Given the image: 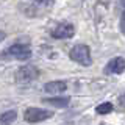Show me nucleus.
Segmentation results:
<instances>
[{"mask_svg": "<svg viewBox=\"0 0 125 125\" xmlns=\"http://www.w3.org/2000/svg\"><path fill=\"white\" fill-rule=\"evenodd\" d=\"M106 70H108V72H111V73H122L124 70H125V60H124V58H120V56L113 58V60L108 62Z\"/></svg>", "mask_w": 125, "mask_h": 125, "instance_id": "7", "label": "nucleus"}, {"mask_svg": "<svg viewBox=\"0 0 125 125\" xmlns=\"http://www.w3.org/2000/svg\"><path fill=\"white\" fill-rule=\"evenodd\" d=\"M38 77V69L33 66H22L16 72V81L17 83H30Z\"/></svg>", "mask_w": 125, "mask_h": 125, "instance_id": "3", "label": "nucleus"}, {"mask_svg": "<svg viewBox=\"0 0 125 125\" xmlns=\"http://www.w3.org/2000/svg\"><path fill=\"white\" fill-rule=\"evenodd\" d=\"M16 117H17V113L14 111V109H10V111L3 113L2 116H0V122H2L3 125H10L11 122H14Z\"/></svg>", "mask_w": 125, "mask_h": 125, "instance_id": "9", "label": "nucleus"}, {"mask_svg": "<svg viewBox=\"0 0 125 125\" xmlns=\"http://www.w3.org/2000/svg\"><path fill=\"white\" fill-rule=\"evenodd\" d=\"M53 116L52 111L49 109H42V108H34L31 106L25 111V120L27 122H31V124H36V122H42V120H47Z\"/></svg>", "mask_w": 125, "mask_h": 125, "instance_id": "2", "label": "nucleus"}, {"mask_svg": "<svg viewBox=\"0 0 125 125\" xmlns=\"http://www.w3.org/2000/svg\"><path fill=\"white\" fill-rule=\"evenodd\" d=\"M8 55H11L13 58H16V60H28V58L31 56V49L28 45L25 44H14L11 45L10 49H8Z\"/></svg>", "mask_w": 125, "mask_h": 125, "instance_id": "4", "label": "nucleus"}, {"mask_svg": "<svg viewBox=\"0 0 125 125\" xmlns=\"http://www.w3.org/2000/svg\"><path fill=\"white\" fill-rule=\"evenodd\" d=\"M119 105H120L122 108H125V94H122V95L119 97Z\"/></svg>", "mask_w": 125, "mask_h": 125, "instance_id": "12", "label": "nucleus"}, {"mask_svg": "<svg viewBox=\"0 0 125 125\" xmlns=\"http://www.w3.org/2000/svg\"><path fill=\"white\" fill-rule=\"evenodd\" d=\"M70 99L69 97H52V99H45V103L52 105L55 108H66L69 105Z\"/></svg>", "mask_w": 125, "mask_h": 125, "instance_id": "8", "label": "nucleus"}, {"mask_svg": "<svg viewBox=\"0 0 125 125\" xmlns=\"http://www.w3.org/2000/svg\"><path fill=\"white\" fill-rule=\"evenodd\" d=\"M66 89H67V84H66V81H61V80L49 81V83L44 84V91L49 94H60V92H64Z\"/></svg>", "mask_w": 125, "mask_h": 125, "instance_id": "6", "label": "nucleus"}, {"mask_svg": "<svg viewBox=\"0 0 125 125\" xmlns=\"http://www.w3.org/2000/svg\"><path fill=\"white\" fill-rule=\"evenodd\" d=\"M75 28H73L72 23H60L56 28L53 30V38L56 39H69L73 36Z\"/></svg>", "mask_w": 125, "mask_h": 125, "instance_id": "5", "label": "nucleus"}, {"mask_svg": "<svg viewBox=\"0 0 125 125\" xmlns=\"http://www.w3.org/2000/svg\"><path fill=\"white\" fill-rule=\"evenodd\" d=\"M120 30L125 33V10H124V13H122V17H120Z\"/></svg>", "mask_w": 125, "mask_h": 125, "instance_id": "11", "label": "nucleus"}, {"mask_svg": "<svg viewBox=\"0 0 125 125\" xmlns=\"http://www.w3.org/2000/svg\"><path fill=\"white\" fill-rule=\"evenodd\" d=\"M113 103H109V102H105V103H100V105H97V108H95V113L97 114H108V113H111L113 111Z\"/></svg>", "mask_w": 125, "mask_h": 125, "instance_id": "10", "label": "nucleus"}, {"mask_svg": "<svg viewBox=\"0 0 125 125\" xmlns=\"http://www.w3.org/2000/svg\"><path fill=\"white\" fill-rule=\"evenodd\" d=\"M124 8H125V2H124Z\"/></svg>", "mask_w": 125, "mask_h": 125, "instance_id": "14", "label": "nucleus"}, {"mask_svg": "<svg viewBox=\"0 0 125 125\" xmlns=\"http://www.w3.org/2000/svg\"><path fill=\"white\" fill-rule=\"evenodd\" d=\"M70 60H73L75 62L81 66H91V52L89 47L84 44H77L70 50Z\"/></svg>", "mask_w": 125, "mask_h": 125, "instance_id": "1", "label": "nucleus"}, {"mask_svg": "<svg viewBox=\"0 0 125 125\" xmlns=\"http://www.w3.org/2000/svg\"><path fill=\"white\" fill-rule=\"evenodd\" d=\"M3 39H5V33H3V31H0V42H2Z\"/></svg>", "mask_w": 125, "mask_h": 125, "instance_id": "13", "label": "nucleus"}]
</instances>
